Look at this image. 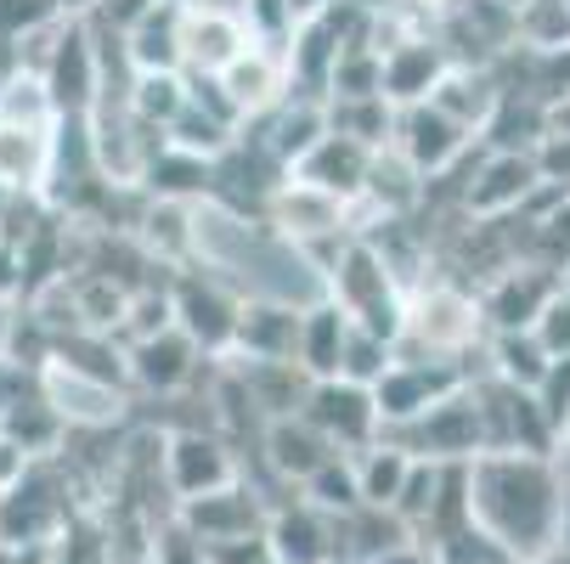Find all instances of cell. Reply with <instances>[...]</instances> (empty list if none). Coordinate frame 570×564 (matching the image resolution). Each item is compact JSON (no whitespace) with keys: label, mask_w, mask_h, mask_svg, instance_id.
I'll list each match as a JSON object with an SVG mask.
<instances>
[{"label":"cell","mask_w":570,"mask_h":564,"mask_svg":"<svg viewBox=\"0 0 570 564\" xmlns=\"http://www.w3.org/2000/svg\"><path fill=\"white\" fill-rule=\"evenodd\" d=\"M570 479L542 452H480L469 457V520L509 547L514 564H542L559 542Z\"/></svg>","instance_id":"6da1fadb"},{"label":"cell","mask_w":570,"mask_h":564,"mask_svg":"<svg viewBox=\"0 0 570 564\" xmlns=\"http://www.w3.org/2000/svg\"><path fill=\"white\" fill-rule=\"evenodd\" d=\"M322 288H328V299L356 321V328H367V334L395 345V334H401V288L390 277L384 249H373L367 237L340 244V260L322 271Z\"/></svg>","instance_id":"7a4b0ae2"},{"label":"cell","mask_w":570,"mask_h":564,"mask_svg":"<svg viewBox=\"0 0 570 564\" xmlns=\"http://www.w3.org/2000/svg\"><path fill=\"white\" fill-rule=\"evenodd\" d=\"M480 305L458 288H419L401 294V334L395 356H419V362H458L480 339Z\"/></svg>","instance_id":"3957f363"},{"label":"cell","mask_w":570,"mask_h":564,"mask_svg":"<svg viewBox=\"0 0 570 564\" xmlns=\"http://www.w3.org/2000/svg\"><path fill=\"white\" fill-rule=\"evenodd\" d=\"M384 441H395L401 452H413L424 463H469V457H480V407H474L469 378L452 395H441L435 407H424L419 418L384 429Z\"/></svg>","instance_id":"277c9868"},{"label":"cell","mask_w":570,"mask_h":564,"mask_svg":"<svg viewBox=\"0 0 570 564\" xmlns=\"http://www.w3.org/2000/svg\"><path fill=\"white\" fill-rule=\"evenodd\" d=\"M68 520H73V503L62 497L57 468H46L40 457L12 486H0V547H46Z\"/></svg>","instance_id":"5b68a950"},{"label":"cell","mask_w":570,"mask_h":564,"mask_svg":"<svg viewBox=\"0 0 570 564\" xmlns=\"http://www.w3.org/2000/svg\"><path fill=\"white\" fill-rule=\"evenodd\" d=\"M463 384V373L452 362H419V356H390V367L373 378V407H379V435L419 418L424 407H435L441 395H452Z\"/></svg>","instance_id":"8992f818"},{"label":"cell","mask_w":570,"mask_h":564,"mask_svg":"<svg viewBox=\"0 0 570 564\" xmlns=\"http://www.w3.org/2000/svg\"><path fill=\"white\" fill-rule=\"evenodd\" d=\"M322 435H328L334 452H362L379 441V407H373V389L351 384V378H316L305 389V407H299Z\"/></svg>","instance_id":"52a82bcc"},{"label":"cell","mask_w":570,"mask_h":564,"mask_svg":"<svg viewBox=\"0 0 570 564\" xmlns=\"http://www.w3.org/2000/svg\"><path fill=\"white\" fill-rule=\"evenodd\" d=\"M249 29H243L237 7H215V0H187L181 7V73L215 79L232 57H243Z\"/></svg>","instance_id":"ba28073f"},{"label":"cell","mask_w":570,"mask_h":564,"mask_svg":"<svg viewBox=\"0 0 570 564\" xmlns=\"http://www.w3.org/2000/svg\"><path fill=\"white\" fill-rule=\"evenodd\" d=\"M40 395L57 407V418L68 429H114L119 413H125V389L108 384V378H91V373H79L68 362H46L40 367Z\"/></svg>","instance_id":"9c48e42d"},{"label":"cell","mask_w":570,"mask_h":564,"mask_svg":"<svg viewBox=\"0 0 570 564\" xmlns=\"http://www.w3.org/2000/svg\"><path fill=\"white\" fill-rule=\"evenodd\" d=\"M390 136H395V152H401L419 176H441L452 158H463L469 141H474V136H469L446 108H435V102H406V108L395 113Z\"/></svg>","instance_id":"30bf717a"},{"label":"cell","mask_w":570,"mask_h":564,"mask_svg":"<svg viewBox=\"0 0 570 564\" xmlns=\"http://www.w3.org/2000/svg\"><path fill=\"white\" fill-rule=\"evenodd\" d=\"M170 310H176V328H181L198 350L226 356V350H232V334H237L243 299H232L220 277H176Z\"/></svg>","instance_id":"8fae6325"},{"label":"cell","mask_w":570,"mask_h":564,"mask_svg":"<svg viewBox=\"0 0 570 564\" xmlns=\"http://www.w3.org/2000/svg\"><path fill=\"white\" fill-rule=\"evenodd\" d=\"M232 479H237V463H232L220 435H204V429L165 435V486L176 492V503L220 492V486H232Z\"/></svg>","instance_id":"7c38bea8"},{"label":"cell","mask_w":570,"mask_h":564,"mask_svg":"<svg viewBox=\"0 0 570 564\" xmlns=\"http://www.w3.org/2000/svg\"><path fill=\"white\" fill-rule=\"evenodd\" d=\"M367 165H373V147H362V141L340 136V130H322L288 165V176L316 187V192H328V198H340V204H351L367 187Z\"/></svg>","instance_id":"4fadbf2b"},{"label":"cell","mask_w":570,"mask_h":564,"mask_svg":"<svg viewBox=\"0 0 570 564\" xmlns=\"http://www.w3.org/2000/svg\"><path fill=\"white\" fill-rule=\"evenodd\" d=\"M176 520H181L204 547H215V542H237V536L266 531V497H261L255 486H243V479H232V486H220V492H204V497L181 503Z\"/></svg>","instance_id":"5bb4252c"},{"label":"cell","mask_w":570,"mask_h":564,"mask_svg":"<svg viewBox=\"0 0 570 564\" xmlns=\"http://www.w3.org/2000/svg\"><path fill=\"white\" fill-rule=\"evenodd\" d=\"M266 542L277 564H334V514H322L305 497L277 503L266 508Z\"/></svg>","instance_id":"9a60e30c"},{"label":"cell","mask_w":570,"mask_h":564,"mask_svg":"<svg viewBox=\"0 0 570 564\" xmlns=\"http://www.w3.org/2000/svg\"><path fill=\"white\" fill-rule=\"evenodd\" d=\"M559 271L553 266H514V271H503L498 277V288L492 294H485L480 299V321H485V328H492V334H514V328H531V321L542 316V305L559 294Z\"/></svg>","instance_id":"2e32d148"},{"label":"cell","mask_w":570,"mask_h":564,"mask_svg":"<svg viewBox=\"0 0 570 564\" xmlns=\"http://www.w3.org/2000/svg\"><path fill=\"white\" fill-rule=\"evenodd\" d=\"M125 373H130L141 389L176 395V389L193 384V373H198V345L170 321V328H158V334H147V339H130Z\"/></svg>","instance_id":"e0dca14e"},{"label":"cell","mask_w":570,"mask_h":564,"mask_svg":"<svg viewBox=\"0 0 570 564\" xmlns=\"http://www.w3.org/2000/svg\"><path fill=\"white\" fill-rule=\"evenodd\" d=\"M299 310H305V305L249 299V305L237 310V334H232V350H226V356H243V362H294Z\"/></svg>","instance_id":"ac0fdd59"},{"label":"cell","mask_w":570,"mask_h":564,"mask_svg":"<svg viewBox=\"0 0 570 564\" xmlns=\"http://www.w3.org/2000/svg\"><path fill=\"white\" fill-rule=\"evenodd\" d=\"M351 339V316L322 294L299 310V339H294V367L316 384V378H340V356Z\"/></svg>","instance_id":"d6986e66"},{"label":"cell","mask_w":570,"mask_h":564,"mask_svg":"<svg viewBox=\"0 0 570 564\" xmlns=\"http://www.w3.org/2000/svg\"><path fill=\"white\" fill-rule=\"evenodd\" d=\"M441 79H446V51L435 40H395V46H384V102L390 108L430 102Z\"/></svg>","instance_id":"ffe728a7"},{"label":"cell","mask_w":570,"mask_h":564,"mask_svg":"<svg viewBox=\"0 0 570 564\" xmlns=\"http://www.w3.org/2000/svg\"><path fill=\"white\" fill-rule=\"evenodd\" d=\"M266 457H272V468L288 479V486H305V474L328 463L334 446H328V435H322L305 413H288V418L266 424Z\"/></svg>","instance_id":"44dd1931"},{"label":"cell","mask_w":570,"mask_h":564,"mask_svg":"<svg viewBox=\"0 0 570 564\" xmlns=\"http://www.w3.org/2000/svg\"><path fill=\"white\" fill-rule=\"evenodd\" d=\"M537 187H542V176H537L531 152H492V165H485L469 187V209L474 215H503V209H520Z\"/></svg>","instance_id":"7402d4cb"},{"label":"cell","mask_w":570,"mask_h":564,"mask_svg":"<svg viewBox=\"0 0 570 564\" xmlns=\"http://www.w3.org/2000/svg\"><path fill=\"white\" fill-rule=\"evenodd\" d=\"M141 181L158 204H187V198H204L209 192V158L198 152H181L170 141H158L141 165Z\"/></svg>","instance_id":"603a6c76"},{"label":"cell","mask_w":570,"mask_h":564,"mask_svg":"<svg viewBox=\"0 0 570 564\" xmlns=\"http://www.w3.org/2000/svg\"><path fill=\"white\" fill-rule=\"evenodd\" d=\"M351 463H356V492H362V503L367 508H395V497H401V486H406V468H413V452H401L395 441H373V446H362V452H351Z\"/></svg>","instance_id":"cb8c5ba5"},{"label":"cell","mask_w":570,"mask_h":564,"mask_svg":"<svg viewBox=\"0 0 570 564\" xmlns=\"http://www.w3.org/2000/svg\"><path fill=\"white\" fill-rule=\"evenodd\" d=\"M46 564H119L114 558V531H102L91 514H73L46 542Z\"/></svg>","instance_id":"d4e9b609"},{"label":"cell","mask_w":570,"mask_h":564,"mask_svg":"<svg viewBox=\"0 0 570 564\" xmlns=\"http://www.w3.org/2000/svg\"><path fill=\"white\" fill-rule=\"evenodd\" d=\"M299 497H305V503H316L322 514H351V508L362 503L351 452H334L322 468H311V474H305V486H299Z\"/></svg>","instance_id":"484cf974"},{"label":"cell","mask_w":570,"mask_h":564,"mask_svg":"<svg viewBox=\"0 0 570 564\" xmlns=\"http://www.w3.org/2000/svg\"><path fill=\"white\" fill-rule=\"evenodd\" d=\"M492 356H498V378H503V384H520V389H537V378H542L548 362H553L531 328L492 334Z\"/></svg>","instance_id":"4316f807"},{"label":"cell","mask_w":570,"mask_h":564,"mask_svg":"<svg viewBox=\"0 0 570 564\" xmlns=\"http://www.w3.org/2000/svg\"><path fill=\"white\" fill-rule=\"evenodd\" d=\"M430 558H435V564H514V558H509V547H503V542H492L474 520H469V525H458V531H446L441 542H430Z\"/></svg>","instance_id":"83f0119b"},{"label":"cell","mask_w":570,"mask_h":564,"mask_svg":"<svg viewBox=\"0 0 570 564\" xmlns=\"http://www.w3.org/2000/svg\"><path fill=\"white\" fill-rule=\"evenodd\" d=\"M57 23H62L57 0H0V40H12V46H29L51 34Z\"/></svg>","instance_id":"f1b7e54d"},{"label":"cell","mask_w":570,"mask_h":564,"mask_svg":"<svg viewBox=\"0 0 570 564\" xmlns=\"http://www.w3.org/2000/svg\"><path fill=\"white\" fill-rule=\"evenodd\" d=\"M531 400H537L542 424H548V429H553V441H559V435L570 429V356H553V362H548V373L537 378Z\"/></svg>","instance_id":"f546056e"},{"label":"cell","mask_w":570,"mask_h":564,"mask_svg":"<svg viewBox=\"0 0 570 564\" xmlns=\"http://www.w3.org/2000/svg\"><path fill=\"white\" fill-rule=\"evenodd\" d=\"M147 564H209V553H204V542H198V536H193L181 520H170L165 531L153 536Z\"/></svg>","instance_id":"4dcf8cb0"},{"label":"cell","mask_w":570,"mask_h":564,"mask_svg":"<svg viewBox=\"0 0 570 564\" xmlns=\"http://www.w3.org/2000/svg\"><path fill=\"white\" fill-rule=\"evenodd\" d=\"M531 334L542 339L548 356H570V288L559 283V294L542 305V316L531 321Z\"/></svg>","instance_id":"1f68e13d"},{"label":"cell","mask_w":570,"mask_h":564,"mask_svg":"<svg viewBox=\"0 0 570 564\" xmlns=\"http://www.w3.org/2000/svg\"><path fill=\"white\" fill-rule=\"evenodd\" d=\"M204 553H209V564H277V553H272L266 531L237 536V542H215V547H204Z\"/></svg>","instance_id":"d6a6232c"},{"label":"cell","mask_w":570,"mask_h":564,"mask_svg":"<svg viewBox=\"0 0 570 564\" xmlns=\"http://www.w3.org/2000/svg\"><path fill=\"white\" fill-rule=\"evenodd\" d=\"M373 564H435V558H430V547H424L419 536H406V542H395V547H384V553H379Z\"/></svg>","instance_id":"836d02e7"},{"label":"cell","mask_w":570,"mask_h":564,"mask_svg":"<svg viewBox=\"0 0 570 564\" xmlns=\"http://www.w3.org/2000/svg\"><path fill=\"white\" fill-rule=\"evenodd\" d=\"M548 558H564L570 564V497H564V514H559V542H553V553Z\"/></svg>","instance_id":"e575fe53"},{"label":"cell","mask_w":570,"mask_h":564,"mask_svg":"<svg viewBox=\"0 0 570 564\" xmlns=\"http://www.w3.org/2000/svg\"><path fill=\"white\" fill-rule=\"evenodd\" d=\"M97 7H102V0H57V12H62V18H91Z\"/></svg>","instance_id":"d590c367"},{"label":"cell","mask_w":570,"mask_h":564,"mask_svg":"<svg viewBox=\"0 0 570 564\" xmlns=\"http://www.w3.org/2000/svg\"><path fill=\"white\" fill-rule=\"evenodd\" d=\"M553 463H559V474L570 479V429H564V435L553 441Z\"/></svg>","instance_id":"8d00e7d4"},{"label":"cell","mask_w":570,"mask_h":564,"mask_svg":"<svg viewBox=\"0 0 570 564\" xmlns=\"http://www.w3.org/2000/svg\"><path fill=\"white\" fill-rule=\"evenodd\" d=\"M0 564H12V547H0Z\"/></svg>","instance_id":"74e56055"},{"label":"cell","mask_w":570,"mask_h":564,"mask_svg":"<svg viewBox=\"0 0 570 564\" xmlns=\"http://www.w3.org/2000/svg\"><path fill=\"white\" fill-rule=\"evenodd\" d=\"M559 277H564V288H570V266H564V271H559Z\"/></svg>","instance_id":"f35d334b"},{"label":"cell","mask_w":570,"mask_h":564,"mask_svg":"<svg viewBox=\"0 0 570 564\" xmlns=\"http://www.w3.org/2000/svg\"><path fill=\"white\" fill-rule=\"evenodd\" d=\"M503 7H525V0H503Z\"/></svg>","instance_id":"ab89813d"},{"label":"cell","mask_w":570,"mask_h":564,"mask_svg":"<svg viewBox=\"0 0 570 564\" xmlns=\"http://www.w3.org/2000/svg\"><path fill=\"white\" fill-rule=\"evenodd\" d=\"M542 564H564V558H542Z\"/></svg>","instance_id":"60d3db41"},{"label":"cell","mask_w":570,"mask_h":564,"mask_svg":"<svg viewBox=\"0 0 570 564\" xmlns=\"http://www.w3.org/2000/svg\"><path fill=\"white\" fill-rule=\"evenodd\" d=\"M141 564H147V558H141Z\"/></svg>","instance_id":"b9f144b4"}]
</instances>
